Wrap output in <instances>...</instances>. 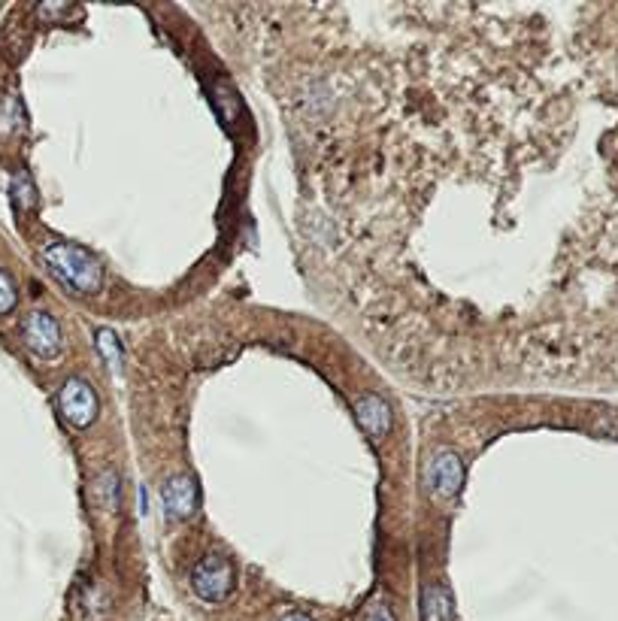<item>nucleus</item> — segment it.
<instances>
[{"mask_svg":"<svg viewBox=\"0 0 618 621\" xmlns=\"http://www.w3.org/2000/svg\"><path fill=\"white\" fill-rule=\"evenodd\" d=\"M43 264L67 291H73L79 297L97 294L100 285H103L100 261L76 243H46L43 246Z\"/></svg>","mask_w":618,"mask_h":621,"instance_id":"nucleus-1","label":"nucleus"},{"mask_svg":"<svg viewBox=\"0 0 618 621\" xmlns=\"http://www.w3.org/2000/svg\"><path fill=\"white\" fill-rule=\"evenodd\" d=\"M234 585H237V570L231 558H225L222 552L203 555L191 570V588L203 603H225L234 594Z\"/></svg>","mask_w":618,"mask_h":621,"instance_id":"nucleus-2","label":"nucleus"},{"mask_svg":"<svg viewBox=\"0 0 618 621\" xmlns=\"http://www.w3.org/2000/svg\"><path fill=\"white\" fill-rule=\"evenodd\" d=\"M58 409H61V416H64V422L67 425H73V428H88L94 419H97V409H100V403H97V394H94V388L85 382V379H67L64 385H61V391H58Z\"/></svg>","mask_w":618,"mask_h":621,"instance_id":"nucleus-3","label":"nucleus"},{"mask_svg":"<svg viewBox=\"0 0 618 621\" xmlns=\"http://www.w3.org/2000/svg\"><path fill=\"white\" fill-rule=\"evenodd\" d=\"M428 485H431V494L443 503L455 500L461 485H464V461L458 452L452 449H443L431 458V467H428Z\"/></svg>","mask_w":618,"mask_h":621,"instance_id":"nucleus-4","label":"nucleus"},{"mask_svg":"<svg viewBox=\"0 0 618 621\" xmlns=\"http://www.w3.org/2000/svg\"><path fill=\"white\" fill-rule=\"evenodd\" d=\"M161 503H164V509H167L170 519H176V522H188L191 515L197 512V506H200V488H197L194 476H188V473H176V476H170V479L161 485Z\"/></svg>","mask_w":618,"mask_h":621,"instance_id":"nucleus-5","label":"nucleus"},{"mask_svg":"<svg viewBox=\"0 0 618 621\" xmlns=\"http://www.w3.org/2000/svg\"><path fill=\"white\" fill-rule=\"evenodd\" d=\"M22 337H25V346L37 355V358H55L64 346L61 340V328L58 322L49 316V313H31L25 322H22Z\"/></svg>","mask_w":618,"mask_h":621,"instance_id":"nucleus-6","label":"nucleus"},{"mask_svg":"<svg viewBox=\"0 0 618 621\" xmlns=\"http://www.w3.org/2000/svg\"><path fill=\"white\" fill-rule=\"evenodd\" d=\"M355 416H358V425L367 437L373 440H382L388 437L391 431V422H394V412H391V403L379 394H364L358 397L355 403Z\"/></svg>","mask_w":618,"mask_h":621,"instance_id":"nucleus-7","label":"nucleus"},{"mask_svg":"<svg viewBox=\"0 0 618 621\" xmlns=\"http://www.w3.org/2000/svg\"><path fill=\"white\" fill-rule=\"evenodd\" d=\"M422 621H455V597L443 582L422 591Z\"/></svg>","mask_w":618,"mask_h":621,"instance_id":"nucleus-8","label":"nucleus"},{"mask_svg":"<svg viewBox=\"0 0 618 621\" xmlns=\"http://www.w3.org/2000/svg\"><path fill=\"white\" fill-rule=\"evenodd\" d=\"M119 494H122V485H119V476L110 470V473H103L97 476L94 482V500L107 509V512H116L119 509Z\"/></svg>","mask_w":618,"mask_h":621,"instance_id":"nucleus-9","label":"nucleus"},{"mask_svg":"<svg viewBox=\"0 0 618 621\" xmlns=\"http://www.w3.org/2000/svg\"><path fill=\"white\" fill-rule=\"evenodd\" d=\"M97 352L103 355V361H107L110 367H119L122 364V343H119L116 331H110V328H100L97 331Z\"/></svg>","mask_w":618,"mask_h":621,"instance_id":"nucleus-10","label":"nucleus"},{"mask_svg":"<svg viewBox=\"0 0 618 621\" xmlns=\"http://www.w3.org/2000/svg\"><path fill=\"white\" fill-rule=\"evenodd\" d=\"M13 200L19 210H34L37 206V191H34V182L28 179V173H19L13 179Z\"/></svg>","mask_w":618,"mask_h":621,"instance_id":"nucleus-11","label":"nucleus"},{"mask_svg":"<svg viewBox=\"0 0 618 621\" xmlns=\"http://www.w3.org/2000/svg\"><path fill=\"white\" fill-rule=\"evenodd\" d=\"M19 303V291H16V282L7 270H0V316L13 313Z\"/></svg>","mask_w":618,"mask_h":621,"instance_id":"nucleus-12","label":"nucleus"},{"mask_svg":"<svg viewBox=\"0 0 618 621\" xmlns=\"http://www.w3.org/2000/svg\"><path fill=\"white\" fill-rule=\"evenodd\" d=\"M364 621H397V618L388 600H373L364 612Z\"/></svg>","mask_w":618,"mask_h":621,"instance_id":"nucleus-13","label":"nucleus"},{"mask_svg":"<svg viewBox=\"0 0 618 621\" xmlns=\"http://www.w3.org/2000/svg\"><path fill=\"white\" fill-rule=\"evenodd\" d=\"M282 621H316V618H309V615H303V612H288Z\"/></svg>","mask_w":618,"mask_h":621,"instance_id":"nucleus-14","label":"nucleus"}]
</instances>
